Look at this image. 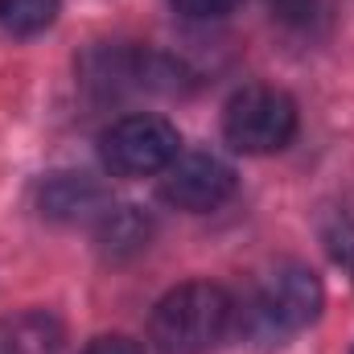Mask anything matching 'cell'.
Masks as SVG:
<instances>
[{"mask_svg": "<svg viewBox=\"0 0 354 354\" xmlns=\"http://www.w3.org/2000/svg\"><path fill=\"white\" fill-rule=\"evenodd\" d=\"M231 322H235L231 292L210 280H189L157 301L149 338L161 354H206L227 338Z\"/></svg>", "mask_w": 354, "mask_h": 354, "instance_id": "obj_1", "label": "cell"}, {"mask_svg": "<svg viewBox=\"0 0 354 354\" xmlns=\"http://www.w3.org/2000/svg\"><path fill=\"white\" fill-rule=\"evenodd\" d=\"M297 132V103L280 87H252L235 91L227 111H223V136L231 149L248 153V157H264L280 153Z\"/></svg>", "mask_w": 354, "mask_h": 354, "instance_id": "obj_2", "label": "cell"}, {"mask_svg": "<svg viewBox=\"0 0 354 354\" xmlns=\"http://www.w3.org/2000/svg\"><path fill=\"white\" fill-rule=\"evenodd\" d=\"M322 305H326L322 280L305 264L288 260V264H276L256 284L252 326L264 338H288V334H301L305 326H313L317 313H322Z\"/></svg>", "mask_w": 354, "mask_h": 354, "instance_id": "obj_3", "label": "cell"}, {"mask_svg": "<svg viewBox=\"0 0 354 354\" xmlns=\"http://www.w3.org/2000/svg\"><path fill=\"white\" fill-rule=\"evenodd\" d=\"M181 153V136L161 115H124L99 136V157L115 177H149L165 174Z\"/></svg>", "mask_w": 354, "mask_h": 354, "instance_id": "obj_4", "label": "cell"}, {"mask_svg": "<svg viewBox=\"0 0 354 354\" xmlns=\"http://www.w3.org/2000/svg\"><path fill=\"white\" fill-rule=\"evenodd\" d=\"M231 194H235V169L214 153H177L161 177V198L189 214L214 210Z\"/></svg>", "mask_w": 354, "mask_h": 354, "instance_id": "obj_5", "label": "cell"}, {"mask_svg": "<svg viewBox=\"0 0 354 354\" xmlns=\"http://www.w3.org/2000/svg\"><path fill=\"white\" fill-rule=\"evenodd\" d=\"M37 206L54 223H87V218H103L111 210L107 189L87 174H54L37 189Z\"/></svg>", "mask_w": 354, "mask_h": 354, "instance_id": "obj_6", "label": "cell"}, {"mask_svg": "<svg viewBox=\"0 0 354 354\" xmlns=\"http://www.w3.org/2000/svg\"><path fill=\"white\" fill-rule=\"evenodd\" d=\"M66 330L50 309H25L0 326V354H62Z\"/></svg>", "mask_w": 354, "mask_h": 354, "instance_id": "obj_7", "label": "cell"}, {"mask_svg": "<svg viewBox=\"0 0 354 354\" xmlns=\"http://www.w3.org/2000/svg\"><path fill=\"white\" fill-rule=\"evenodd\" d=\"M153 235V218L140 210V206H120V210H107L99 218V248L111 256V260H124V256H136Z\"/></svg>", "mask_w": 354, "mask_h": 354, "instance_id": "obj_8", "label": "cell"}, {"mask_svg": "<svg viewBox=\"0 0 354 354\" xmlns=\"http://www.w3.org/2000/svg\"><path fill=\"white\" fill-rule=\"evenodd\" d=\"M62 0H0V29L12 37H33L58 21Z\"/></svg>", "mask_w": 354, "mask_h": 354, "instance_id": "obj_9", "label": "cell"}, {"mask_svg": "<svg viewBox=\"0 0 354 354\" xmlns=\"http://www.w3.org/2000/svg\"><path fill=\"white\" fill-rule=\"evenodd\" d=\"M322 243L330 252V260L354 280V202H342L326 214L322 223Z\"/></svg>", "mask_w": 354, "mask_h": 354, "instance_id": "obj_10", "label": "cell"}, {"mask_svg": "<svg viewBox=\"0 0 354 354\" xmlns=\"http://www.w3.org/2000/svg\"><path fill=\"white\" fill-rule=\"evenodd\" d=\"M181 17H194V21H210V17H227L239 0H169Z\"/></svg>", "mask_w": 354, "mask_h": 354, "instance_id": "obj_11", "label": "cell"}, {"mask_svg": "<svg viewBox=\"0 0 354 354\" xmlns=\"http://www.w3.org/2000/svg\"><path fill=\"white\" fill-rule=\"evenodd\" d=\"M83 354H140V346L124 334H107V338H95Z\"/></svg>", "mask_w": 354, "mask_h": 354, "instance_id": "obj_12", "label": "cell"}]
</instances>
